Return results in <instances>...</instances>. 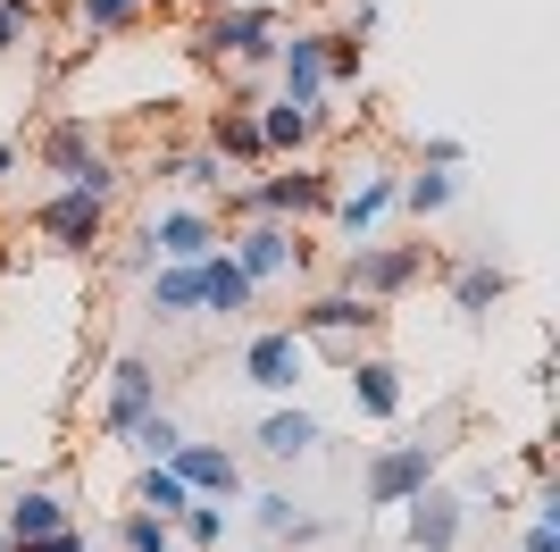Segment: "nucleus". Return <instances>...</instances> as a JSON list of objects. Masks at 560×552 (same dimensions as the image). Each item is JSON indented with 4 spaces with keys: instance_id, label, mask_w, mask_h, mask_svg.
Here are the masks:
<instances>
[{
    "instance_id": "f257e3e1",
    "label": "nucleus",
    "mask_w": 560,
    "mask_h": 552,
    "mask_svg": "<svg viewBox=\"0 0 560 552\" xmlns=\"http://www.w3.org/2000/svg\"><path fill=\"white\" fill-rule=\"evenodd\" d=\"M259 168L268 176L226 184V218H284V227H302V218L335 209V168H318V160H259Z\"/></svg>"
},
{
    "instance_id": "f03ea898",
    "label": "nucleus",
    "mask_w": 560,
    "mask_h": 552,
    "mask_svg": "<svg viewBox=\"0 0 560 552\" xmlns=\"http://www.w3.org/2000/svg\"><path fill=\"white\" fill-rule=\"evenodd\" d=\"M277 0H243V9H201V25H192L185 43L201 68H234V76H268V59H277Z\"/></svg>"
},
{
    "instance_id": "7ed1b4c3",
    "label": "nucleus",
    "mask_w": 560,
    "mask_h": 552,
    "mask_svg": "<svg viewBox=\"0 0 560 552\" xmlns=\"http://www.w3.org/2000/svg\"><path fill=\"white\" fill-rule=\"evenodd\" d=\"M427 268H435V252H427V243H369V234H360V243H343L335 285H343V294H360V301H401Z\"/></svg>"
},
{
    "instance_id": "20e7f679",
    "label": "nucleus",
    "mask_w": 560,
    "mask_h": 552,
    "mask_svg": "<svg viewBox=\"0 0 560 552\" xmlns=\"http://www.w3.org/2000/svg\"><path fill=\"white\" fill-rule=\"evenodd\" d=\"M34 151H43V168H50L59 184H84V193H101V202H117V184H126V176H117V160L93 142V117H75V110L50 117Z\"/></svg>"
},
{
    "instance_id": "39448f33",
    "label": "nucleus",
    "mask_w": 560,
    "mask_h": 552,
    "mask_svg": "<svg viewBox=\"0 0 560 552\" xmlns=\"http://www.w3.org/2000/svg\"><path fill=\"white\" fill-rule=\"evenodd\" d=\"M34 234H43L50 252H68V260H93L101 234H109V202L84 193V184H59V193L34 202Z\"/></svg>"
},
{
    "instance_id": "423d86ee",
    "label": "nucleus",
    "mask_w": 560,
    "mask_h": 552,
    "mask_svg": "<svg viewBox=\"0 0 560 552\" xmlns=\"http://www.w3.org/2000/svg\"><path fill=\"white\" fill-rule=\"evenodd\" d=\"M435 469H444V444H427V436H401L385 444V452L369 460V478H360V494H369V510H401L419 485H435Z\"/></svg>"
},
{
    "instance_id": "0eeeda50",
    "label": "nucleus",
    "mask_w": 560,
    "mask_h": 552,
    "mask_svg": "<svg viewBox=\"0 0 560 552\" xmlns=\"http://www.w3.org/2000/svg\"><path fill=\"white\" fill-rule=\"evenodd\" d=\"M293 335L302 344H369V335H385V301H360L343 285H327V294H310L293 310Z\"/></svg>"
},
{
    "instance_id": "6e6552de",
    "label": "nucleus",
    "mask_w": 560,
    "mask_h": 552,
    "mask_svg": "<svg viewBox=\"0 0 560 552\" xmlns=\"http://www.w3.org/2000/svg\"><path fill=\"white\" fill-rule=\"evenodd\" d=\"M218 243L234 252V268L252 276L259 294H268L277 276H302V260H310V252H302V234L284 227V218H243V227H234V234H218Z\"/></svg>"
},
{
    "instance_id": "1a4fd4ad",
    "label": "nucleus",
    "mask_w": 560,
    "mask_h": 552,
    "mask_svg": "<svg viewBox=\"0 0 560 552\" xmlns=\"http://www.w3.org/2000/svg\"><path fill=\"white\" fill-rule=\"evenodd\" d=\"M302 377H310V344L293 335V326H259L252 344H243V386L293 402V393H302Z\"/></svg>"
},
{
    "instance_id": "9d476101",
    "label": "nucleus",
    "mask_w": 560,
    "mask_h": 552,
    "mask_svg": "<svg viewBox=\"0 0 560 552\" xmlns=\"http://www.w3.org/2000/svg\"><path fill=\"white\" fill-rule=\"evenodd\" d=\"M394 193H401V176H385V168H369V176H360V168H335V209H327L335 234H343V243H360V234L394 209Z\"/></svg>"
},
{
    "instance_id": "9b49d317",
    "label": "nucleus",
    "mask_w": 560,
    "mask_h": 552,
    "mask_svg": "<svg viewBox=\"0 0 560 552\" xmlns=\"http://www.w3.org/2000/svg\"><path fill=\"white\" fill-rule=\"evenodd\" d=\"M252 117H259V151L268 160H310V142L327 135V110L318 101H252Z\"/></svg>"
},
{
    "instance_id": "f8f14e48",
    "label": "nucleus",
    "mask_w": 560,
    "mask_h": 552,
    "mask_svg": "<svg viewBox=\"0 0 560 552\" xmlns=\"http://www.w3.org/2000/svg\"><path fill=\"white\" fill-rule=\"evenodd\" d=\"M410 519H401V536H410V552H460V536H468V503L452 494V485H419L410 494Z\"/></svg>"
},
{
    "instance_id": "ddd939ff",
    "label": "nucleus",
    "mask_w": 560,
    "mask_h": 552,
    "mask_svg": "<svg viewBox=\"0 0 560 552\" xmlns=\"http://www.w3.org/2000/svg\"><path fill=\"white\" fill-rule=\"evenodd\" d=\"M268 68H277V92L284 101H318V110H327V34H310V25H293V34H277V59H268Z\"/></svg>"
},
{
    "instance_id": "4468645a",
    "label": "nucleus",
    "mask_w": 560,
    "mask_h": 552,
    "mask_svg": "<svg viewBox=\"0 0 560 552\" xmlns=\"http://www.w3.org/2000/svg\"><path fill=\"white\" fill-rule=\"evenodd\" d=\"M142 411H160V368L142 360V352H126V360L109 368V402H101V436H126Z\"/></svg>"
},
{
    "instance_id": "2eb2a0df",
    "label": "nucleus",
    "mask_w": 560,
    "mask_h": 552,
    "mask_svg": "<svg viewBox=\"0 0 560 552\" xmlns=\"http://www.w3.org/2000/svg\"><path fill=\"white\" fill-rule=\"evenodd\" d=\"M511 294H518V276L502 268L493 252H477V260H452V310H460L468 326H477V319H493V310H502Z\"/></svg>"
},
{
    "instance_id": "dca6fc26",
    "label": "nucleus",
    "mask_w": 560,
    "mask_h": 552,
    "mask_svg": "<svg viewBox=\"0 0 560 552\" xmlns=\"http://www.w3.org/2000/svg\"><path fill=\"white\" fill-rule=\"evenodd\" d=\"M167 469H176V478H185V494H210V503H234V494H243V460L226 452V444H176V452H167Z\"/></svg>"
},
{
    "instance_id": "f3484780",
    "label": "nucleus",
    "mask_w": 560,
    "mask_h": 552,
    "mask_svg": "<svg viewBox=\"0 0 560 552\" xmlns=\"http://www.w3.org/2000/svg\"><path fill=\"white\" fill-rule=\"evenodd\" d=\"M192 276H201V310H210V319H252V310H259V285H252L243 268H234V252H226V243L192 260Z\"/></svg>"
},
{
    "instance_id": "a211bd4d",
    "label": "nucleus",
    "mask_w": 560,
    "mask_h": 552,
    "mask_svg": "<svg viewBox=\"0 0 560 552\" xmlns=\"http://www.w3.org/2000/svg\"><path fill=\"white\" fill-rule=\"evenodd\" d=\"M351 411L360 418H376V427H394L401 418V368L385 360V352H351Z\"/></svg>"
},
{
    "instance_id": "6ab92c4d",
    "label": "nucleus",
    "mask_w": 560,
    "mask_h": 552,
    "mask_svg": "<svg viewBox=\"0 0 560 552\" xmlns=\"http://www.w3.org/2000/svg\"><path fill=\"white\" fill-rule=\"evenodd\" d=\"M50 528H75L68 485H18V494H9V519H0V536H9V544H25V536H50Z\"/></svg>"
},
{
    "instance_id": "aec40b11",
    "label": "nucleus",
    "mask_w": 560,
    "mask_h": 552,
    "mask_svg": "<svg viewBox=\"0 0 560 552\" xmlns=\"http://www.w3.org/2000/svg\"><path fill=\"white\" fill-rule=\"evenodd\" d=\"M142 234L160 243V260H201V252H218V234H226V227H218L210 209H151Z\"/></svg>"
},
{
    "instance_id": "412c9836",
    "label": "nucleus",
    "mask_w": 560,
    "mask_h": 552,
    "mask_svg": "<svg viewBox=\"0 0 560 552\" xmlns=\"http://www.w3.org/2000/svg\"><path fill=\"white\" fill-rule=\"evenodd\" d=\"M201 142H210L226 168H259V160H268V151H259V117H252V101H226V110H210Z\"/></svg>"
},
{
    "instance_id": "4be33fe9",
    "label": "nucleus",
    "mask_w": 560,
    "mask_h": 552,
    "mask_svg": "<svg viewBox=\"0 0 560 552\" xmlns=\"http://www.w3.org/2000/svg\"><path fill=\"white\" fill-rule=\"evenodd\" d=\"M142 285H151V294H142V310H151L160 326H176V319H192V310H201V276H192V260H160Z\"/></svg>"
},
{
    "instance_id": "5701e85b",
    "label": "nucleus",
    "mask_w": 560,
    "mask_h": 552,
    "mask_svg": "<svg viewBox=\"0 0 560 552\" xmlns=\"http://www.w3.org/2000/svg\"><path fill=\"white\" fill-rule=\"evenodd\" d=\"M318 444H327V436H318V418H310L302 402H277V411L259 418V452H268V460H310Z\"/></svg>"
},
{
    "instance_id": "b1692460",
    "label": "nucleus",
    "mask_w": 560,
    "mask_h": 552,
    "mask_svg": "<svg viewBox=\"0 0 560 552\" xmlns=\"http://www.w3.org/2000/svg\"><path fill=\"white\" fill-rule=\"evenodd\" d=\"M460 202V168H427L419 160V176H401V193H394V209H410V218H444V209Z\"/></svg>"
},
{
    "instance_id": "393cba45",
    "label": "nucleus",
    "mask_w": 560,
    "mask_h": 552,
    "mask_svg": "<svg viewBox=\"0 0 560 552\" xmlns=\"http://www.w3.org/2000/svg\"><path fill=\"white\" fill-rule=\"evenodd\" d=\"M160 176H176L185 193H226V184H234V168L218 160L210 142H192V151H160Z\"/></svg>"
},
{
    "instance_id": "a878e982",
    "label": "nucleus",
    "mask_w": 560,
    "mask_h": 552,
    "mask_svg": "<svg viewBox=\"0 0 560 552\" xmlns=\"http://www.w3.org/2000/svg\"><path fill=\"white\" fill-rule=\"evenodd\" d=\"M151 9H160V0H68V18H75V34H126V25H142L151 18Z\"/></svg>"
},
{
    "instance_id": "bb28decb",
    "label": "nucleus",
    "mask_w": 560,
    "mask_h": 552,
    "mask_svg": "<svg viewBox=\"0 0 560 552\" xmlns=\"http://www.w3.org/2000/svg\"><path fill=\"white\" fill-rule=\"evenodd\" d=\"M135 503H142V510H160L167 528H176V519H185V503H192V494H185V478H176L167 460H142V478H135Z\"/></svg>"
},
{
    "instance_id": "cd10ccee",
    "label": "nucleus",
    "mask_w": 560,
    "mask_h": 552,
    "mask_svg": "<svg viewBox=\"0 0 560 552\" xmlns=\"http://www.w3.org/2000/svg\"><path fill=\"white\" fill-rule=\"evenodd\" d=\"M117 552H176V528L135 503V510H117Z\"/></svg>"
},
{
    "instance_id": "c85d7f7f",
    "label": "nucleus",
    "mask_w": 560,
    "mask_h": 552,
    "mask_svg": "<svg viewBox=\"0 0 560 552\" xmlns=\"http://www.w3.org/2000/svg\"><path fill=\"white\" fill-rule=\"evenodd\" d=\"M117 444H126V452H135V460H167V452H176V444H185V427H176V418H167V411H142V418H135V427H126V436H117Z\"/></svg>"
},
{
    "instance_id": "c756f323",
    "label": "nucleus",
    "mask_w": 560,
    "mask_h": 552,
    "mask_svg": "<svg viewBox=\"0 0 560 552\" xmlns=\"http://www.w3.org/2000/svg\"><path fill=\"white\" fill-rule=\"evenodd\" d=\"M176 528H185V544H192V552H218V536H226V503H210V494H192Z\"/></svg>"
},
{
    "instance_id": "7c9ffc66",
    "label": "nucleus",
    "mask_w": 560,
    "mask_h": 552,
    "mask_svg": "<svg viewBox=\"0 0 560 552\" xmlns=\"http://www.w3.org/2000/svg\"><path fill=\"white\" fill-rule=\"evenodd\" d=\"M360 59H369V34H327V84H360Z\"/></svg>"
},
{
    "instance_id": "2f4dec72",
    "label": "nucleus",
    "mask_w": 560,
    "mask_h": 552,
    "mask_svg": "<svg viewBox=\"0 0 560 552\" xmlns=\"http://www.w3.org/2000/svg\"><path fill=\"white\" fill-rule=\"evenodd\" d=\"M109 268H117V276H151V268H160V243H151V234H126Z\"/></svg>"
},
{
    "instance_id": "473e14b6",
    "label": "nucleus",
    "mask_w": 560,
    "mask_h": 552,
    "mask_svg": "<svg viewBox=\"0 0 560 552\" xmlns=\"http://www.w3.org/2000/svg\"><path fill=\"white\" fill-rule=\"evenodd\" d=\"M25 25H34V0H0V59L25 43Z\"/></svg>"
},
{
    "instance_id": "72a5a7b5",
    "label": "nucleus",
    "mask_w": 560,
    "mask_h": 552,
    "mask_svg": "<svg viewBox=\"0 0 560 552\" xmlns=\"http://www.w3.org/2000/svg\"><path fill=\"white\" fill-rule=\"evenodd\" d=\"M252 519H259V536H277V544H284V528H293V503H284V494H259Z\"/></svg>"
},
{
    "instance_id": "f704fd0d",
    "label": "nucleus",
    "mask_w": 560,
    "mask_h": 552,
    "mask_svg": "<svg viewBox=\"0 0 560 552\" xmlns=\"http://www.w3.org/2000/svg\"><path fill=\"white\" fill-rule=\"evenodd\" d=\"M419 160H427V168H468V142H460V135H427Z\"/></svg>"
},
{
    "instance_id": "c9c22d12",
    "label": "nucleus",
    "mask_w": 560,
    "mask_h": 552,
    "mask_svg": "<svg viewBox=\"0 0 560 552\" xmlns=\"http://www.w3.org/2000/svg\"><path fill=\"white\" fill-rule=\"evenodd\" d=\"M9 552H84V528H50V536H25Z\"/></svg>"
},
{
    "instance_id": "e433bc0d",
    "label": "nucleus",
    "mask_w": 560,
    "mask_h": 552,
    "mask_svg": "<svg viewBox=\"0 0 560 552\" xmlns=\"http://www.w3.org/2000/svg\"><path fill=\"white\" fill-rule=\"evenodd\" d=\"M518 552H560V519H527V536H518Z\"/></svg>"
},
{
    "instance_id": "4c0bfd02",
    "label": "nucleus",
    "mask_w": 560,
    "mask_h": 552,
    "mask_svg": "<svg viewBox=\"0 0 560 552\" xmlns=\"http://www.w3.org/2000/svg\"><path fill=\"white\" fill-rule=\"evenodd\" d=\"M9 176H18V142L0 135V184H9Z\"/></svg>"
},
{
    "instance_id": "58836bf2",
    "label": "nucleus",
    "mask_w": 560,
    "mask_h": 552,
    "mask_svg": "<svg viewBox=\"0 0 560 552\" xmlns=\"http://www.w3.org/2000/svg\"><path fill=\"white\" fill-rule=\"evenodd\" d=\"M201 9H243V0H201Z\"/></svg>"
},
{
    "instance_id": "ea45409f",
    "label": "nucleus",
    "mask_w": 560,
    "mask_h": 552,
    "mask_svg": "<svg viewBox=\"0 0 560 552\" xmlns=\"http://www.w3.org/2000/svg\"><path fill=\"white\" fill-rule=\"evenodd\" d=\"M0 552H9V536H0Z\"/></svg>"
},
{
    "instance_id": "a19ab883",
    "label": "nucleus",
    "mask_w": 560,
    "mask_h": 552,
    "mask_svg": "<svg viewBox=\"0 0 560 552\" xmlns=\"http://www.w3.org/2000/svg\"><path fill=\"white\" fill-rule=\"evenodd\" d=\"M84 552H93V544H84Z\"/></svg>"
}]
</instances>
